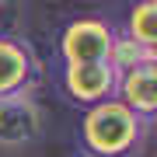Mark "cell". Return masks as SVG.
<instances>
[{
  "label": "cell",
  "instance_id": "2",
  "mask_svg": "<svg viewBox=\"0 0 157 157\" xmlns=\"http://www.w3.org/2000/svg\"><path fill=\"white\" fill-rule=\"evenodd\" d=\"M115 87H119V70L108 59H101V63H70L59 73V91L67 94V101H73L80 108H94L101 101L115 98Z\"/></svg>",
  "mask_w": 157,
  "mask_h": 157
},
{
  "label": "cell",
  "instance_id": "3",
  "mask_svg": "<svg viewBox=\"0 0 157 157\" xmlns=\"http://www.w3.org/2000/svg\"><path fill=\"white\" fill-rule=\"evenodd\" d=\"M115 35L119 32L105 21V17H77V21H70L67 28H63V35H59L63 67H70V63H101V59H108Z\"/></svg>",
  "mask_w": 157,
  "mask_h": 157
},
{
  "label": "cell",
  "instance_id": "5",
  "mask_svg": "<svg viewBox=\"0 0 157 157\" xmlns=\"http://www.w3.org/2000/svg\"><path fill=\"white\" fill-rule=\"evenodd\" d=\"M42 140V112L28 94L0 98V147H32Z\"/></svg>",
  "mask_w": 157,
  "mask_h": 157
},
{
  "label": "cell",
  "instance_id": "9",
  "mask_svg": "<svg viewBox=\"0 0 157 157\" xmlns=\"http://www.w3.org/2000/svg\"><path fill=\"white\" fill-rule=\"evenodd\" d=\"M154 4H157V0H154Z\"/></svg>",
  "mask_w": 157,
  "mask_h": 157
},
{
  "label": "cell",
  "instance_id": "6",
  "mask_svg": "<svg viewBox=\"0 0 157 157\" xmlns=\"http://www.w3.org/2000/svg\"><path fill=\"white\" fill-rule=\"evenodd\" d=\"M115 98L133 115H140L143 122H154V115H157V63L147 59V63H136V67L122 70Z\"/></svg>",
  "mask_w": 157,
  "mask_h": 157
},
{
  "label": "cell",
  "instance_id": "8",
  "mask_svg": "<svg viewBox=\"0 0 157 157\" xmlns=\"http://www.w3.org/2000/svg\"><path fill=\"white\" fill-rule=\"evenodd\" d=\"M77 157H84V154H77Z\"/></svg>",
  "mask_w": 157,
  "mask_h": 157
},
{
  "label": "cell",
  "instance_id": "1",
  "mask_svg": "<svg viewBox=\"0 0 157 157\" xmlns=\"http://www.w3.org/2000/svg\"><path fill=\"white\" fill-rule=\"evenodd\" d=\"M147 126L119 98H108L94 108H84L80 119V150L84 157H136L143 150Z\"/></svg>",
  "mask_w": 157,
  "mask_h": 157
},
{
  "label": "cell",
  "instance_id": "7",
  "mask_svg": "<svg viewBox=\"0 0 157 157\" xmlns=\"http://www.w3.org/2000/svg\"><path fill=\"white\" fill-rule=\"evenodd\" d=\"M126 39H133L140 49L154 52L157 45V4L154 0H136L126 14Z\"/></svg>",
  "mask_w": 157,
  "mask_h": 157
},
{
  "label": "cell",
  "instance_id": "4",
  "mask_svg": "<svg viewBox=\"0 0 157 157\" xmlns=\"http://www.w3.org/2000/svg\"><path fill=\"white\" fill-rule=\"evenodd\" d=\"M35 77H39V59L32 45L14 35H0V98L28 94L35 87Z\"/></svg>",
  "mask_w": 157,
  "mask_h": 157
}]
</instances>
